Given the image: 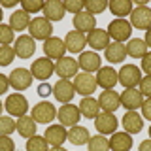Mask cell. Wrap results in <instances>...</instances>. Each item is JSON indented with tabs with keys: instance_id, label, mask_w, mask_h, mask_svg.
<instances>
[{
	"instance_id": "36",
	"label": "cell",
	"mask_w": 151,
	"mask_h": 151,
	"mask_svg": "<svg viewBox=\"0 0 151 151\" xmlns=\"http://www.w3.org/2000/svg\"><path fill=\"white\" fill-rule=\"evenodd\" d=\"M15 132V121L12 115H0V136H9Z\"/></svg>"
},
{
	"instance_id": "21",
	"label": "cell",
	"mask_w": 151,
	"mask_h": 151,
	"mask_svg": "<svg viewBox=\"0 0 151 151\" xmlns=\"http://www.w3.org/2000/svg\"><path fill=\"white\" fill-rule=\"evenodd\" d=\"M100 57H98V53H94V51H83L81 55H79V68H83V72L87 74H93V72H98V70L102 68L100 66Z\"/></svg>"
},
{
	"instance_id": "51",
	"label": "cell",
	"mask_w": 151,
	"mask_h": 151,
	"mask_svg": "<svg viewBox=\"0 0 151 151\" xmlns=\"http://www.w3.org/2000/svg\"><path fill=\"white\" fill-rule=\"evenodd\" d=\"M49 151H68V149H64V147H53V149H49Z\"/></svg>"
},
{
	"instance_id": "14",
	"label": "cell",
	"mask_w": 151,
	"mask_h": 151,
	"mask_svg": "<svg viewBox=\"0 0 151 151\" xmlns=\"http://www.w3.org/2000/svg\"><path fill=\"white\" fill-rule=\"evenodd\" d=\"M144 94L140 93V89H125L121 93V106L127 108V111H136L144 104Z\"/></svg>"
},
{
	"instance_id": "18",
	"label": "cell",
	"mask_w": 151,
	"mask_h": 151,
	"mask_svg": "<svg viewBox=\"0 0 151 151\" xmlns=\"http://www.w3.org/2000/svg\"><path fill=\"white\" fill-rule=\"evenodd\" d=\"M98 104H100V110L102 111H108V113H113L117 108L121 106V94L117 91H102L100 96H98Z\"/></svg>"
},
{
	"instance_id": "40",
	"label": "cell",
	"mask_w": 151,
	"mask_h": 151,
	"mask_svg": "<svg viewBox=\"0 0 151 151\" xmlns=\"http://www.w3.org/2000/svg\"><path fill=\"white\" fill-rule=\"evenodd\" d=\"M13 38H15V34H13L12 27L9 25H0V45H9L13 42Z\"/></svg>"
},
{
	"instance_id": "10",
	"label": "cell",
	"mask_w": 151,
	"mask_h": 151,
	"mask_svg": "<svg viewBox=\"0 0 151 151\" xmlns=\"http://www.w3.org/2000/svg\"><path fill=\"white\" fill-rule=\"evenodd\" d=\"M8 79H9V87H13L15 91H27L32 85V72L27 68H15L8 76Z\"/></svg>"
},
{
	"instance_id": "1",
	"label": "cell",
	"mask_w": 151,
	"mask_h": 151,
	"mask_svg": "<svg viewBox=\"0 0 151 151\" xmlns=\"http://www.w3.org/2000/svg\"><path fill=\"white\" fill-rule=\"evenodd\" d=\"M117 79L125 89H136V85L142 81V70L136 64H123L117 72Z\"/></svg>"
},
{
	"instance_id": "25",
	"label": "cell",
	"mask_w": 151,
	"mask_h": 151,
	"mask_svg": "<svg viewBox=\"0 0 151 151\" xmlns=\"http://www.w3.org/2000/svg\"><path fill=\"white\" fill-rule=\"evenodd\" d=\"M108 142H110V151H130L132 149V136L129 132H113Z\"/></svg>"
},
{
	"instance_id": "4",
	"label": "cell",
	"mask_w": 151,
	"mask_h": 151,
	"mask_svg": "<svg viewBox=\"0 0 151 151\" xmlns=\"http://www.w3.org/2000/svg\"><path fill=\"white\" fill-rule=\"evenodd\" d=\"M74 87H76V93H79L81 96H91V94L96 91V87H98L96 76L87 74V72L78 74L74 78Z\"/></svg>"
},
{
	"instance_id": "47",
	"label": "cell",
	"mask_w": 151,
	"mask_h": 151,
	"mask_svg": "<svg viewBox=\"0 0 151 151\" xmlns=\"http://www.w3.org/2000/svg\"><path fill=\"white\" fill-rule=\"evenodd\" d=\"M8 89H9V79H8V76L0 74V94H4Z\"/></svg>"
},
{
	"instance_id": "46",
	"label": "cell",
	"mask_w": 151,
	"mask_h": 151,
	"mask_svg": "<svg viewBox=\"0 0 151 151\" xmlns=\"http://www.w3.org/2000/svg\"><path fill=\"white\" fill-rule=\"evenodd\" d=\"M142 70L147 76H151V53H145V57L142 59Z\"/></svg>"
},
{
	"instance_id": "45",
	"label": "cell",
	"mask_w": 151,
	"mask_h": 151,
	"mask_svg": "<svg viewBox=\"0 0 151 151\" xmlns=\"http://www.w3.org/2000/svg\"><path fill=\"white\" fill-rule=\"evenodd\" d=\"M51 93H53V87H51L49 83H44V81H42L40 87H38V94H40V96H49Z\"/></svg>"
},
{
	"instance_id": "15",
	"label": "cell",
	"mask_w": 151,
	"mask_h": 151,
	"mask_svg": "<svg viewBox=\"0 0 151 151\" xmlns=\"http://www.w3.org/2000/svg\"><path fill=\"white\" fill-rule=\"evenodd\" d=\"M13 51L19 59H30L36 51V42L34 38H30L28 34H21L15 40V45H13Z\"/></svg>"
},
{
	"instance_id": "44",
	"label": "cell",
	"mask_w": 151,
	"mask_h": 151,
	"mask_svg": "<svg viewBox=\"0 0 151 151\" xmlns=\"http://www.w3.org/2000/svg\"><path fill=\"white\" fill-rule=\"evenodd\" d=\"M142 115L147 121H151V98H145L144 104H142Z\"/></svg>"
},
{
	"instance_id": "9",
	"label": "cell",
	"mask_w": 151,
	"mask_h": 151,
	"mask_svg": "<svg viewBox=\"0 0 151 151\" xmlns=\"http://www.w3.org/2000/svg\"><path fill=\"white\" fill-rule=\"evenodd\" d=\"M130 27L147 30L151 28V8L147 6H136L130 12Z\"/></svg>"
},
{
	"instance_id": "35",
	"label": "cell",
	"mask_w": 151,
	"mask_h": 151,
	"mask_svg": "<svg viewBox=\"0 0 151 151\" xmlns=\"http://www.w3.org/2000/svg\"><path fill=\"white\" fill-rule=\"evenodd\" d=\"M27 151H49L44 136H32L27 140Z\"/></svg>"
},
{
	"instance_id": "22",
	"label": "cell",
	"mask_w": 151,
	"mask_h": 151,
	"mask_svg": "<svg viewBox=\"0 0 151 151\" xmlns=\"http://www.w3.org/2000/svg\"><path fill=\"white\" fill-rule=\"evenodd\" d=\"M117 72L111 68V66H102L100 70H98L96 74V83L98 87H102L104 91H110V89H113L117 85Z\"/></svg>"
},
{
	"instance_id": "43",
	"label": "cell",
	"mask_w": 151,
	"mask_h": 151,
	"mask_svg": "<svg viewBox=\"0 0 151 151\" xmlns=\"http://www.w3.org/2000/svg\"><path fill=\"white\" fill-rule=\"evenodd\" d=\"M0 151H15V144L9 136H0Z\"/></svg>"
},
{
	"instance_id": "33",
	"label": "cell",
	"mask_w": 151,
	"mask_h": 151,
	"mask_svg": "<svg viewBox=\"0 0 151 151\" xmlns=\"http://www.w3.org/2000/svg\"><path fill=\"white\" fill-rule=\"evenodd\" d=\"M108 8L113 15H117V19H125V15H130L132 12V2L130 0H111L108 2Z\"/></svg>"
},
{
	"instance_id": "30",
	"label": "cell",
	"mask_w": 151,
	"mask_h": 151,
	"mask_svg": "<svg viewBox=\"0 0 151 151\" xmlns=\"http://www.w3.org/2000/svg\"><path fill=\"white\" fill-rule=\"evenodd\" d=\"M127 47V55L132 57V59H144L145 53H147V45L142 38H130Z\"/></svg>"
},
{
	"instance_id": "28",
	"label": "cell",
	"mask_w": 151,
	"mask_h": 151,
	"mask_svg": "<svg viewBox=\"0 0 151 151\" xmlns=\"http://www.w3.org/2000/svg\"><path fill=\"white\" fill-rule=\"evenodd\" d=\"M78 108H79V113H81L83 117H87V119H94V117L102 111L98 100H96V98H93V96H83Z\"/></svg>"
},
{
	"instance_id": "20",
	"label": "cell",
	"mask_w": 151,
	"mask_h": 151,
	"mask_svg": "<svg viewBox=\"0 0 151 151\" xmlns=\"http://www.w3.org/2000/svg\"><path fill=\"white\" fill-rule=\"evenodd\" d=\"M64 45L66 51H70V53H83V47L87 45V36L83 32L70 30L64 38Z\"/></svg>"
},
{
	"instance_id": "42",
	"label": "cell",
	"mask_w": 151,
	"mask_h": 151,
	"mask_svg": "<svg viewBox=\"0 0 151 151\" xmlns=\"http://www.w3.org/2000/svg\"><path fill=\"white\" fill-rule=\"evenodd\" d=\"M138 87H140V93L144 94L145 98H151V76H144Z\"/></svg>"
},
{
	"instance_id": "8",
	"label": "cell",
	"mask_w": 151,
	"mask_h": 151,
	"mask_svg": "<svg viewBox=\"0 0 151 151\" xmlns=\"http://www.w3.org/2000/svg\"><path fill=\"white\" fill-rule=\"evenodd\" d=\"M30 72H32V78H38L42 81H47L51 76L55 74V63L47 57H42V59H36L30 66Z\"/></svg>"
},
{
	"instance_id": "24",
	"label": "cell",
	"mask_w": 151,
	"mask_h": 151,
	"mask_svg": "<svg viewBox=\"0 0 151 151\" xmlns=\"http://www.w3.org/2000/svg\"><path fill=\"white\" fill-rule=\"evenodd\" d=\"M87 44L93 47L94 51H100V49H106L110 45V34L108 30H102V28H94L87 34Z\"/></svg>"
},
{
	"instance_id": "50",
	"label": "cell",
	"mask_w": 151,
	"mask_h": 151,
	"mask_svg": "<svg viewBox=\"0 0 151 151\" xmlns=\"http://www.w3.org/2000/svg\"><path fill=\"white\" fill-rule=\"evenodd\" d=\"M144 42H145V45L151 47V28H147L145 30V38H144Z\"/></svg>"
},
{
	"instance_id": "17",
	"label": "cell",
	"mask_w": 151,
	"mask_h": 151,
	"mask_svg": "<svg viewBox=\"0 0 151 151\" xmlns=\"http://www.w3.org/2000/svg\"><path fill=\"white\" fill-rule=\"evenodd\" d=\"M44 53L47 59H63L64 53H66V45H64V40H60V38L57 36H51L49 40L44 42Z\"/></svg>"
},
{
	"instance_id": "49",
	"label": "cell",
	"mask_w": 151,
	"mask_h": 151,
	"mask_svg": "<svg viewBox=\"0 0 151 151\" xmlns=\"http://www.w3.org/2000/svg\"><path fill=\"white\" fill-rule=\"evenodd\" d=\"M17 0H0V8H15Z\"/></svg>"
},
{
	"instance_id": "32",
	"label": "cell",
	"mask_w": 151,
	"mask_h": 151,
	"mask_svg": "<svg viewBox=\"0 0 151 151\" xmlns=\"http://www.w3.org/2000/svg\"><path fill=\"white\" fill-rule=\"evenodd\" d=\"M89 140H91V136H89V130L85 129V127H81V125L70 127V130H68V142H72L74 145H83V144H87Z\"/></svg>"
},
{
	"instance_id": "2",
	"label": "cell",
	"mask_w": 151,
	"mask_h": 151,
	"mask_svg": "<svg viewBox=\"0 0 151 151\" xmlns=\"http://www.w3.org/2000/svg\"><path fill=\"white\" fill-rule=\"evenodd\" d=\"M28 30H30V38H34V40L45 42L53 36V25L45 17H34L30 21V25H28Z\"/></svg>"
},
{
	"instance_id": "54",
	"label": "cell",
	"mask_w": 151,
	"mask_h": 151,
	"mask_svg": "<svg viewBox=\"0 0 151 151\" xmlns=\"http://www.w3.org/2000/svg\"><path fill=\"white\" fill-rule=\"evenodd\" d=\"M149 136H151V127H149Z\"/></svg>"
},
{
	"instance_id": "53",
	"label": "cell",
	"mask_w": 151,
	"mask_h": 151,
	"mask_svg": "<svg viewBox=\"0 0 151 151\" xmlns=\"http://www.w3.org/2000/svg\"><path fill=\"white\" fill-rule=\"evenodd\" d=\"M2 108H4V104H2V102H0V115H2Z\"/></svg>"
},
{
	"instance_id": "34",
	"label": "cell",
	"mask_w": 151,
	"mask_h": 151,
	"mask_svg": "<svg viewBox=\"0 0 151 151\" xmlns=\"http://www.w3.org/2000/svg\"><path fill=\"white\" fill-rule=\"evenodd\" d=\"M87 145H89V151H110V142L102 134L93 136V138L87 142Z\"/></svg>"
},
{
	"instance_id": "6",
	"label": "cell",
	"mask_w": 151,
	"mask_h": 151,
	"mask_svg": "<svg viewBox=\"0 0 151 151\" xmlns=\"http://www.w3.org/2000/svg\"><path fill=\"white\" fill-rule=\"evenodd\" d=\"M78 70H79V64L72 57H63V59L55 60V74L59 76V79L76 78V76H78Z\"/></svg>"
},
{
	"instance_id": "11",
	"label": "cell",
	"mask_w": 151,
	"mask_h": 151,
	"mask_svg": "<svg viewBox=\"0 0 151 151\" xmlns=\"http://www.w3.org/2000/svg\"><path fill=\"white\" fill-rule=\"evenodd\" d=\"M57 117V110L51 102H38L34 108H32V119L36 123H42V125H47Z\"/></svg>"
},
{
	"instance_id": "23",
	"label": "cell",
	"mask_w": 151,
	"mask_h": 151,
	"mask_svg": "<svg viewBox=\"0 0 151 151\" xmlns=\"http://www.w3.org/2000/svg\"><path fill=\"white\" fill-rule=\"evenodd\" d=\"M121 123H123L125 132H129V134H138V132L144 129V117H142L138 111H127L125 115H123Z\"/></svg>"
},
{
	"instance_id": "41",
	"label": "cell",
	"mask_w": 151,
	"mask_h": 151,
	"mask_svg": "<svg viewBox=\"0 0 151 151\" xmlns=\"http://www.w3.org/2000/svg\"><path fill=\"white\" fill-rule=\"evenodd\" d=\"M63 4H64V9H66V12L74 13V15L85 9V2H83V0H64Z\"/></svg>"
},
{
	"instance_id": "27",
	"label": "cell",
	"mask_w": 151,
	"mask_h": 151,
	"mask_svg": "<svg viewBox=\"0 0 151 151\" xmlns=\"http://www.w3.org/2000/svg\"><path fill=\"white\" fill-rule=\"evenodd\" d=\"M15 130L19 132V136L28 140L36 136V121L32 119V115H23L15 121Z\"/></svg>"
},
{
	"instance_id": "5",
	"label": "cell",
	"mask_w": 151,
	"mask_h": 151,
	"mask_svg": "<svg viewBox=\"0 0 151 151\" xmlns=\"http://www.w3.org/2000/svg\"><path fill=\"white\" fill-rule=\"evenodd\" d=\"M130 32H132V27L125 19H113L110 25H108V34H110V38H113L119 44H123L125 40H130Z\"/></svg>"
},
{
	"instance_id": "38",
	"label": "cell",
	"mask_w": 151,
	"mask_h": 151,
	"mask_svg": "<svg viewBox=\"0 0 151 151\" xmlns=\"http://www.w3.org/2000/svg\"><path fill=\"white\" fill-rule=\"evenodd\" d=\"M45 6V2H42V0H23L21 2V8H23V12H27L28 15L30 13H38V12H42Z\"/></svg>"
},
{
	"instance_id": "26",
	"label": "cell",
	"mask_w": 151,
	"mask_h": 151,
	"mask_svg": "<svg viewBox=\"0 0 151 151\" xmlns=\"http://www.w3.org/2000/svg\"><path fill=\"white\" fill-rule=\"evenodd\" d=\"M42 12H44V17L47 21H63L66 9H64V4L60 0H47Z\"/></svg>"
},
{
	"instance_id": "29",
	"label": "cell",
	"mask_w": 151,
	"mask_h": 151,
	"mask_svg": "<svg viewBox=\"0 0 151 151\" xmlns=\"http://www.w3.org/2000/svg\"><path fill=\"white\" fill-rule=\"evenodd\" d=\"M30 15L23 9H15V12L9 15V27L12 30H27L28 25H30Z\"/></svg>"
},
{
	"instance_id": "13",
	"label": "cell",
	"mask_w": 151,
	"mask_h": 151,
	"mask_svg": "<svg viewBox=\"0 0 151 151\" xmlns=\"http://www.w3.org/2000/svg\"><path fill=\"white\" fill-rule=\"evenodd\" d=\"M79 117H81L79 108L74 106V104H64V106H60V110L57 111V119L60 121L63 127H76L78 121H79Z\"/></svg>"
},
{
	"instance_id": "39",
	"label": "cell",
	"mask_w": 151,
	"mask_h": 151,
	"mask_svg": "<svg viewBox=\"0 0 151 151\" xmlns=\"http://www.w3.org/2000/svg\"><path fill=\"white\" fill-rule=\"evenodd\" d=\"M15 59V51L12 45H0V66H9Z\"/></svg>"
},
{
	"instance_id": "19",
	"label": "cell",
	"mask_w": 151,
	"mask_h": 151,
	"mask_svg": "<svg viewBox=\"0 0 151 151\" xmlns=\"http://www.w3.org/2000/svg\"><path fill=\"white\" fill-rule=\"evenodd\" d=\"M72 23H74V28L78 32H91V30H94V28H96V17L94 15H91V13L89 12H79V13H76L74 15V19H72Z\"/></svg>"
},
{
	"instance_id": "7",
	"label": "cell",
	"mask_w": 151,
	"mask_h": 151,
	"mask_svg": "<svg viewBox=\"0 0 151 151\" xmlns=\"http://www.w3.org/2000/svg\"><path fill=\"white\" fill-rule=\"evenodd\" d=\"M117 125H119V119H117L113 113L100 111L96 117H94V127H96L98 134H102V136L113 134V132L117 130Z\"/></svg>"
},
{
	"instance_id": "37",
	"label": "cell",
	"mask_w": 151,
	"mask_h": 151,
	"mask_svg": "<svg viewBox=\"0 0 151 151\" xmlns=\"http://www.w3.org/2000/svg\"><path fill=\"white\" fill-rule=\"evenodd\" d=\"M108 8L106 0H85V12H89L91 15L94 13H102Z\"/></svg>"
},
{
	"instance_id": "48",
	"label": "cell",
	"mask_w": 151,
	"mask_h": 151,
	"mask_svg": "<svg viewBox=\"0 0 151 151\" xmlns=\"http://www.w3.org/2000/svg\"><path fill=\"white\" fill-rule=\"evenodd\" d=\"M138 151H151V138L142 142V144L138 145Z\"/></svg>"
},
{
	"instance_id": "52",
	"label": "cell",
	"mask_w": 151,
	"mask_h": 151,
	"mask_svg": "<svg viewBox=\"0 0 151 151\" xmlns=\"http://www.w3.org/2000/svg\"><path fill=\"white\" fill-rule=\"evenodd\" d=\"M2 17H4V13H2V8H0V25H2Z\"/></svg>"
},
{
	"instance_id": "16",
	"label": "cell",
	"mask_w": 151,
	"mask_h": 151,
	"mask_svg": "<svg viewBox=\"0 0 151 151\" xmlns=\"http://www.w3.org/2000/svg\"><path fill=\"white\" fill-rule=\"evenodd\" d=\"M53 94L59 102L70 104V100H72L74 94H76V87L70 79H59V81L53 85Z\"/></svg>"
},
{
	"instance_id": "31",
	"label": "cell",
	"mask_w": 151,
	"mask_h": 151,
	"mask_svg": "<svg viewBox=\"0 0 151 151\" xmlns=\"http://www.w3.org/2000/svg\"><path fill=\"white\" fill-rule=\"evenodd\" d=\"M127 59V47L119 44V42H113L106 47V60H110V63H121V60Z\"/></svg>"
},
{
	"instance_id": "3",
	"label": "cell",
	"mask_w": 151,
	"mask_h": 151,
	"mask_svg": "<svg viewBox=\"0 0 151 151\" xmlns=\"http://www.w3.org/2000/svg\"><path fill=\"white\" fill-rule=\"evenodd\" d=\"M4 108H6V111L9 113V115L23 117V115H27V111H28V100L23 96L21 93H13V94H9V96L6 98Z\"/></svg>"
},
{
	"instance_id": "12",
	"label": "cell",
	"mask_w": 151,
	"mask_h": 151,
	"mask_svg": "<svg viewBox=\"0 0 151 151\" xmlns=\"http://www.w3.org/2000/svg\"><path fill=\"white\" fill-rule=\"evenodd\" d=\"M44 138L47 142V145H53V147H63V144L68 140V130L63 125H49L45 129Z\"/></svg>"
}]
</instances>
